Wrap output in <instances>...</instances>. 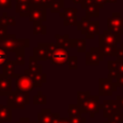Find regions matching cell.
Returning <instances> with one entry per match:
<instances>
[{"label":"cell","instance_id":"20","mask_svg":"<svg viewBox=\"0 0 123 123\" xmlns=\"http://www.w3.org/2000/svg\"><path fill=\"white\" fill-rule=\"evenodd\" d=\"M16 63H15V61H9V62H6L5 64H3V72L2 74L8 78H16L18 74H16L14 72V67H15Z\"/></svg>","mask_w":123,"mask_h":123},{"label":"cell","instance_id":"6","mask_svg":"<svg viewBox=\"0 0 123 123\" xmlns=\"http://www.w3.org/2000/svg\"><path fill=\"white\" fill-rule=\"evenodd\" d=\"M108 30L116 34L123 35V15L121 12H112L111 16L107 20Z\"/></svg>","mask_w":123,"mask_h":123},{"label":"cell","instance_id":"24","mask_svg":"<svg viewBox=\"0 0 123 123\" xmlns=\"http://www.w3.org/2000/svg\"><path fill=\"white\" fill-rule=\"evenodd\" d=\"M12 121V111L8 106L0 104V122H11Z\"/></svg>","mask_w":123,"mask_h":123},{"label":"cell","instance_id":"7","mask_svg":"<svg viewBox=\"0 0 123 123\" xmlns=\"http://www.w3.org/2000/svg\"><path fill=\"white\" fill-rule=\"evenodd\" d=\"M28 18L34 23H43L47 20V8L40 5H32Z\"/></svg>","mask_w":123,"mask_h":123},{"label":"cell","instance_id":"17","mask_svg":"<svg viewBox=\"0 0 123 123\" xmlns=\"http://www.w3.org/2000/svg\"><path fill=\"white\" fill-rule=\"evenodd\" d=\"M33 57L37 61H46L49 59V49L47 43H38L37 46L33 49Z\"/></svg>","mask_w":123,"mask_h":123},{"label":"cell","instance_id":"5","mask_svg":"<svg viewBox=\"0 0 123 123\" xmlns=\"http://www.w3.org/2000/svg\"><path fill=\"white\" fill-rule=\"evenodd\" d=\"M30 103L29 92L12 91L7 96V106L12 109H24Z\"/></svg>","mask_w":123,"mask_h":123},{"label":"cell","instance_id":"11","mask_svg":"<svg viewBox=\"0 0 123 123\" xmlns=\"http://www.w3.org/2000/svg\"><path fill=\"white\" fill-rule=\"evenodd\" d=\"M102 111L104 118H111L121 111L116 100H104L102 103Z\"/></svg>","mask_w":123,"mask_h":123},{"label":"cell","instance_id":"45","mask_svg":"<svg viewBox=\"0 0 123 123\" xmlns=\"http://www.w3.org/2000/svg\"><path fill=\"white\" fill-rule=\"evenodd\" d=\"M73 2L76 3V4H81L82 5V3L84 2V0H73Z\"/></svg>","mask_w":123,"mask_h":123},{"label":"cell","instance_id":"32","mask_svg":"<svg viewBox=\"0 0 123 123\" xmlns=\"http://www.w3.org/2000/svg\"><path fill=\"white\" fill-rule=\"evenodd\" d=\"M15 63L16 65L25 64V49H21L15 52Z\"/></svg>","mask_w":123,"mask_h":123},{"label":"cell","instance_id":"10","mask_svg":"<svg viewBox=\"0 0 123 123\" xmlns=\"http://www.w3.org/2000/svg\"><path fill=\"white\" fill-rule=\"evenodd\" d=\"M35 85L31 81V79L22 74H18L15 78V88L16 91H22V92H30L34 89Z\"/></svg>","mask_w":123,"mask_h":123},{"label":"cell","instance_id":"34","mask_svg":"<svg viewBox=\"0 0 123 123\" xmlns=\"http://www.w3.org/2000/svg\"><path fill=\"white\" fill-rule=\"evenodd\" d=\"M54 0H31V4L32 5H40V6L49 8V6L51 5V3Z\"/></svg>","mask_w":123,"mask_h":123},{"label":"cell","instance_id":"8","mask_svg":"<svg viewBox=\"0 0 123 123\" xmlns=\"http://www.w3.org/2000/svg\"><path fill=\"white\" fill-rule=\"evenodd\" d=\"M98 90L100 96H111L114 91L117 90L115 82L108 78H99L98 80Z\"/></svg>","mask_w":123,"mask_h":123},{"label":"cell","instance_id":"39","mask_svg":"<svg viewBox=\"0 0 123 123\" xmlns=\"http://www.w3.org/2000/svg\"><path fill=\"white\" fill-rule=\"evenodd\" d=\"M99 6H100V9L104 8V5L106 3H115L117 2V0H94Z\"/></svg>","mask_w":123,"mask_h":123},{"label":"cell","instance_id":"4","mask_svg":"<svg viewBox=\"0 0 123 123\" xmlns=\"http://www.w3.org/2000/svg\"><path fill=\"white\" fill-rule=\"evenodd\" d=\"M77 28L81 31L82 35H85L86 38L93 39L96 35L99 34V22L90 21V18L86 15L81 18V21H78Z\"/></svg>","mask_w":123,"mask_h":123},{"label":"cell","instance_id":"19","mask_svg":"<svg viewBox=\"0 0 123 123\" xmlns=\"http://www.w3.org/2000/svg\"><path fill=\"white\" fill-rule=\"evenodd\" d=\"M24 75L28 76L31 79V81L33 82V84L35 85V86H37V87H41L42 84L47 81V75L44 73H42V74H31V73H29V71L27 69H25Z\"/></svg>","mask_w":123,"mask_h":123},{"label":"cell","instance_id":"38","mask_svg":"<svg viewBox=\"0 0 123 123\" xmlns=\"http://www.w3.org/2000/svg\"><path fill=\"white\" fill-rule=\"evenodd\" d=\"M112 120H114V121H117V122H119V123H122L123 122V111H119V112H117L116 114H114L112 117H111Z\"/></svg>","mask_w":123,"mask_h":123},{"label":"cell","instance_id":"25","mask_svg":"<svg viewBox=\"0 0 123 123\" xmlns=\"http://www.w3.org/2000/svg\"><path fill=\"white\" fill-rule=\"evenodd\" d=\"M86 38H71V48H76L78 52L85 53L86 50Z\"/></svg>","mask_w":123,"mask_h":123},{"label":"cell","instance_id":"37","mask_svg":"<svg viewBox=\"0 0 123 123\" xmlns=\"http://www.w3.org/2000/svg\"><path fill=\"white\" fill-rule=\"evenodd\" d=\"M116 60H123V43H121L116 50Z\"/></svg>","mask_w":123,"mask_h":123},{"label":"cell","instance_id":"40","mask_svg":"<svg viewBox=\"0 0 123 123\" xmlns=\"http://www.w3.org/2000/svg\"><path fill=\"white\" fill-rule=\"evenodd\" d=\"M7 36V27L0 25V38H3Z\"/></svg>","mask_w":123,"mask_h":123},{"label":"cell","instance_id":"47","mask_svg":"<svg viewBox=\"0 0 123 123\" xmlns=\"http://www.w3.org/2000/svg\"><path fill=\"white\" fill-rule=\"evenodd\" d=\"M0 123H2V122H0Z\"/></svg>","mask_w":123,"mask_h":123},{"label":"cell","instance_id":"44","mask_svg":"<svg viewBox=\"0 0 123 123\" xmlns=\"http://www.w3.org/2000/svg\"><path fill=\"white\" fill-rule=\"evenodd\" d=\"M103 123H119V122L114 121V120H112L111 118H108V120H107V121H104Z\"/></svg>","mask_w":123,"mask_h":123},{"label":"cell","instance_id":"26","mask_svg":"<svg viewBox=\"0 0 123 123\" xmlns=\"http://www.w3.org/2000/svg\"><path fill=\"white\" fill-rule=\"evenodd\" d=\"M67 112H68L69 118H80L82 117V113H83L78 104L76 105L69 104L67 107Z\"/></svg>","mask_w":123,"mask_h":123},{"label":"cell","instance_id":"43","mask_svg":"<svg viewBox=\"0 0 123 123\" xmlns=\"http://www.w3.org/2000/svg\"><path fill=\"white\" fill-rule=\"evenodd\" d=\"M115 100L117 101V103H118L120 109H123V95H118Z\"/></svg>","mask_w":123,"mask_h":123},{"label":"cell","instance_id":"2","mask_svg":"<svg viewBox=\"0 0 123 123\" xmlns=\"http://www.w3.org/2000/svg\"><path fill=\"white\" fill-rule=\"evenodd\" d=\"M30 40L28 38L18 39L14 34L7 35L5 37L0 38V49H3L7 52H16L21 49L29 47Z\"/></svg>","mask_w":123,"mask_h":123},{"label":"cell","instance_id":"27","mask_svg":"<svg viewBox=\"0 0 123 123\" xmlns=\"http://www.w3.org/2000/svg\"><path fill=\"white\" fill-rule=\"evenodd\" d=\"M64 0H54L49 6L50 12L52 13H61V10L64 8Z\"/></svg>","mask_w":123,"mask_h":123},{"label":"cell","instance_id":"42","mask_svg":"<svg viewBox=\"0 0 123 123\" xmlns=\"http://www.w3.org/2000/svg\"><path fill=\"white\" fill-rule=\"evenodd\" d=\"M16 123H37V122L30 121V118L29 117H20L19 121H17Z\"/></svg>","mask_w":123,"mask_h":123},{"label":"cell","instance_id":"41","mask_svg":"<svg viewBox=\"0 0 123 123\" xmlns=\"http://www.w3.org/2000/svg\"><path fill=\"white\" fill-rule=\"evenodd\" d=\"M115 84H116L117 87H118V86H123V75H120V76H118V77L116 78Z\"/></svg>","mask_w":123,"mask_h":123},{"label":"cell","instance_id":"29","mask_svg":"<svg viewBox=\"0 0 123 123\" xmlns=\"http://www.w3.org/2000/svg\"><path fill=\"white\" fill-rule=\"evenodd\" d=\"M34 105H45L47 103V97L42 93V91H37V93L33 97Z\"/></svg>","mask_w":123,"mask_h":123},{"label":"cell","instance_id":"35","mask_svg":"<svg viewBox=\"0 0 123 123\" xmlns=\"http://www.w3.org/2000/svg\"><path fill=\"white\" fill-rule=\"evenodd\" d=\"M7 57H8V52L0 49V65L5 64V62H7Z\"/></svg>","mask_w":123,"mask_h":123},{"label":"cell","instance_id":"22","mask_svg":"<svg viewBox=\"0 0 123 123\" xmlns=\"http://www.w3.org/2000/svg\"><path fill=\"white\" fill-rule=\"evenodd\" d=\"M37 61L33 56L29 57V68L27 69L29 73L31 74H42V65L38 64Z\"/></svg>","mask_w":123,"mask_h":123},{"label":"cell","instance_id":"13","mask_svg":"<svg viewBox=\"0 0 123 123\" xmlns=\"http://www.w3.org/2000/svg\"><path fill=\"white\" fill-rule=\"evenodd\" d=\"M104 60V55L100 52L98 47H90L89 51L86 53V65H98Z\"/></svg>","mask_w":123,"mask_h":123},{"label":"cell","instance_id":"28","mask_svg":"<svg viewBox=\"0 0 123 123\" xmlns=\"http://www.w3.org/2000/svg\"><path fill=\"white\" fill-rule=\"evenodd\" d=\"M0 25H3V26H15L16 25V21H15V18L14 16H9L7 12H3L1 17H0Z\"/></svg>","mask_w":123,"mask_h":123},{"label":"cell","instance_id":"14","mask_svg":"<svg viewBox=\"0 0 123 123\" xmlns=\"http://www.w3.org/2000/svg\"><path fill=\"white\" fill-rule=\"evenodd\" d=\"M108 69H109V78L116 80V78L120 75H123V60L116 61H109L108 62Z\"/></svg>","mask_w":123,"mask_h":123},{"label":"cell","instance_id":"33","mask_svg":"<svg viewBox=\"0 0 123 123\" xmlns=\"http://www.w3.org/2000/svg\"><path fill=\"white\" fill-rule=\"evenodd\" d=\"M66 64H67L68 69H70V70L77 69L78 68V58L75 57V56H70L68 61H67V62H66Z\"/></svg>","mask_w":123,"mask_h":123},{"label":"cell","instance_id":"46","mask_svg":"<svg viewBox=\"0 0 123 123\" xmlns=\"http://www.w3.org/2000/svg\"><path fill=\"white\" fill-rule=\"evenodd\" d=\"M16 2H26V3H30L31 4V0H15Z\"/></svg>","mask_w":123,"mask_h":123},{"label":"cell","instance_id":"12","mask_svg":"<svg viewBox=\"0 0 123 123\" xmlns=\"http://www.w3.org/2000/svg\"><path fill=\"white\" fill-rule=\"evenodd\" d=\"M77 12L76 8H64L63 12H61L60 16L63 18L64 26H77Z\"/></svg>","mask_w":123,"mask_h":123},{"label":"cell","instance_id":"3","mask_svg":"<svg viewBox=\"0 0 123 123\" xmlns=\"http://www.w3.org/2000/svg\"><path fill=\"white\" fill-rule=\"evenodd\" d=\"M49 49V60L52 64L55 65H62L65 64L69 59L68 52L65 48L59 46L55 43H47Z\"/></svg>","mask_w":123,"mask_h":123},{"label":"cell","instance_id":"21","mask_svg":"<svg viewBox=\"0 0 123 123\" xmlns=\"http://www.w3.org/2000/svg\"><path fill=\"white\" fill-rule=\"evenodd\" d=\"M32 4L26 2H16L15 5V12L19 13L21 17H28L29 12L31 11Z\"/></svg>","mask_w":123,"mask_h":123},{"label":"cell","instance_id":"31","mask_svg":"<svg viewBox=\"0 0 123 123\" xmlns=\"http://www.w3.org/2000/svg\"><path fill=\"white\" fill-rule=\"evenodd\" d=\"M57 123H86V117H80V118H69V117H64V118H59Z\"/></svg>","mask_w":123,"mask_h":123},{"label":"cell","instance_id":"30","mask_svg":"<svg viewBox=\"0 0 123 123\" xmlns=\"http://www.w3.org/2000/svg\"><path fill=\"white\" fill-rule=\"evenodd\" d=\"M33 34L34 35H46L47 34V27L43 23H34L33 24Z\"/></svg>","mask_w":123,"mask_h":123},{"label":"cell","instance_id":"18","mask_svg":"<svg viewBox=\"0 0 123 123\" xmlns=\"http://www.w3.org/2000/svg\"><path fill=\"white\" fill-rule=\"evenodd\" d=\"M12 91V79L0 73V95L8 96Z\"/></svg>","mask_w":123,"mask_h":123},{"label":"cell","instance_id":"15","mask_svg":"<svg viewBox=\"0 0 123 123\" xmlns=\"http://www.w3.org/2000/svg\"><path fill=\"white\" fill-rule=\"evenodd\" d=\"M60 118L59 112H52L50 109H42L37 113V123H57Z\"/></svg>","mask_w":123,"mask_h":123},{"label":"cell","instance_id":"16","mask_svg":"<svg viewBox=\"0 0 123 123\" xmlns=\"http://www.w3.org/2000/svg\"><path fill=\"white\" fill-rule=\"evenodd\" d=\"M81 6L83 9L86 10V15L88 16L89 18L99 16L100 6L94 0H84Z\"/></svg>","mask_w":123,"mask_h":123},{"label":"cell","instance_id":"1","mask_svg":"<svg viewBox=\"0 0 123 123\" xmlns=\"http://www.w3.org/2000/svg\"><path fill=\"white\" fill-rule=\"evenodd\" d=\"M78 105L81 108L83 113H89V116L93 118L96 113L102 109V104L99 103L98 95H91L89 90L77 92Z\"/></svg>","mask_w":123,"mask_h":123},{"label":"cell","instance_id":"9","mask_svg":"<svg viewBox=\"0 0 123 123\" xmlns=\"http://www.w3.org/2000/svg\"><path fill=\"white\" fill-rule=\"evenodd\" d=\"M101 44H106L112 47H118L121 44L120 36L109 30H104L103 33L99 35V45Z\"/></svg>","mask_w":123,"mask_h":123},{"label":"cell","instance_id":"36","mask_svg":"<svg viewBox=\"0 0 123 123\" xmlns=\"http://www.w3.org/2000/svg\"><path fill=\"white\" fill-rule=\"evenodd\" d=\"M12 0H0V9H11Z\"/></svg>","mask_w":123,"mask_h":123},{"label":"cell","instance_id":"23","mask_svg":"<svg viewBox=\"0 0 123 123\" xmlns=\"http://www.w3.org/2000/svg\"><path fill=\"white\" fill-rule=\"evenodd\" d=\"M55 38H56V43L61 46L63 47L65 49L67 48H71V38H69L67 34H64L63 36H61L59 34L55 35Z\"/></svg>","mask_w":123,"mask_h":123}]
</instances>
